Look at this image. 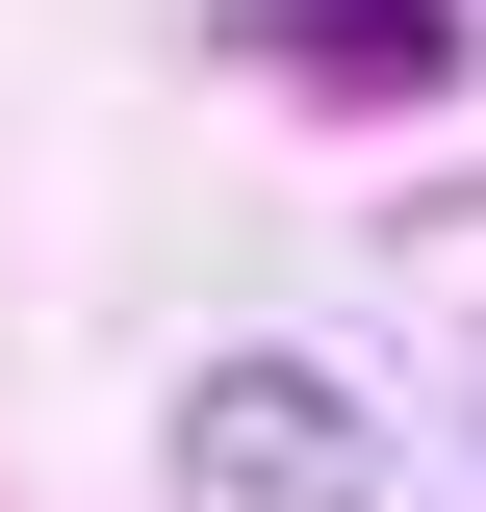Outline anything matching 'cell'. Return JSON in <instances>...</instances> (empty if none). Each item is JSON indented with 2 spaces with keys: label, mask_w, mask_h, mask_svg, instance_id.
Listing matches in <instances>:
<instances>
[{
  "label": "cell",
  "mask_w": 486,
  "mask_h": 512,
  "mask_svg": "<svg viewBox=\"0 0 486 512\" xmlns=\"http://www.w3.org/2000/svg\"><path fill=\"white\" fill-rule=\"evenodd\" d=\"M180 512H384L359 384H307V359H205V384H180Z\"/></svg>",
  "instance_id": "obj_1"
}]
</instances>
